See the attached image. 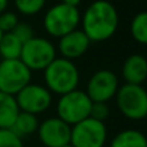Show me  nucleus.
<instances>
[{
	"mask_svg": "<svg viewBox=\"0 0 147 147\" xmlns=\"http://www.w3.org/2000/svg\"><path fill=\"white\" fill-rule=\"evenodd\" d=\"M81 30L90 41L109 40L119 26V13L107 0H96L85 9L80 18Z\"/></svg>",
	"mask_w": 147,
	"mask_h": 147,
	"instance_id": "nucleus-1",
	"label": "nucleus"
},
{
	"mask_svg": "<svg viewBox=\"0 0 147 147\" xmlns=\"http://www.w3.org/2000/svg\"><path fill=\"white\" fill-rule=\"evenodd\" d=\"M44 80L51 93L62 96L74 89H78L80 74L71 59L56 57L53 62L44 70Z\"/></svg>",
	"mask_w": 147,
	"mask_h": 147,
	"instance_id": "nucleus-2",
	"label": "nucleus"
},
{
	"mask_svg": "<svg viewBox=\"0 0 147 147\" xmlns=\"http://www.w3.org/2000/svg\"><path fill=\"white\" fill-rule=\"evenodd\" d=\"M116 103L120 112L129 120L147 117V90L138 84H124L119 86Z\"/></svg>",
	"mask_w": 147,
	"mask_h": 147,
	"instance_id": "nucleus-3",
	"label": "nucleus"
},
{
	"mask_svg": "<svg viewBox=\"0 0 147 147\" xmlns=\"http://www.w3.org/2000/svg\"><path fill=\"white\" fill-rule=\"evenodd\" d=\"M80 18L78 8L59 3L47 10L44 16V28L51 36L62 38L78 28Z\"/></svg>",
	"mask_w": 147,
	"mask_h": 147,
	"instance_id": "nucleus-4",
	"label": "nucleus"
},
{
	"mask_svg": "<svg viewBox=\"0 0 147 147\" xmlns=\"http://www.w3.org/2000/svg\"><path fill=\"white\" fill-rule=\"evenodd\" d=\"M90 106L92 99L88 97V94L83 90L74 89L69 93L59 96L57 102V114L59 119L72 127L81 120L89 117Z\"/></svg>",
	"mask_w": 147,
	"mask_h": 147,
	"instance_id": "nucleus-5",
	"label": "nucleus"
},
{
	"mask_svg": "<svg viewBox=\"0 0 147 147\" xmlns=\"http://www.w3.org/2000/svg\"><path fill=\"white\" fill-rule=\"evenodd\" d=\"M56 58V47L45 38L30 39L22 45L20 59L32 71L45 70Z\"/></svg>",
	"mask_w": 147,
	"mask_h": 147,
	"instance_id": "nucleus-6",
	"label": "nucleus"
},
{
	"mask_svg": "<svg viewBox=\"0 0 147 147\" xmlns=\"http://www.w3.org/2000/svg\"><path fill=\"white\" fill-rule=\"evenodd\" d=\"M106 140L107 129L105 123L93 117H86L71 127L70 145L72 147H103Z\"/></svg>",
	"mask_w": 147,
	"mask_h": 147,
	"instance_id": "nucleus-7",
	"label": "nucleus"
},
{
	"mask_svg": "<svg viewBox=\"0 0 147 147\" xmlns=\"http://www.w3.org/2000/svg\"><path fill=\"white\" fill-rule=\"evenodd\" d=\"M30 83L31 70L20 58L0 62V92L16 96Z\"/></svg>",
	"mask_w": 147,
	"mask_h": 147,
	"instance_id": "nucleus-8",
	"label": "nucleus"
},
{
	"mask_svg": "<svg viewBox=\"0 0 147 147\" xmlns=\"http://www.w3.org/2000/svg\"><path fill=\"white\" fill-rule=\"evenodd\" d=\"M16 101L21 111L38 115L47 111L52 105V93L47 86L39 84H27L16 94Z\"/></svg>",
	"mask_w": 147,
	"mask_h": 147,
	"instance_id": "nucleus-9",
	"label": "nucleus"
},
{
	"mask_svg": "<svg viewBox=\"0 0 147 147\" xmlns=\"http://www.w3.org/2000/svg\"><path fill=\"white\" fill-rule=\"evenodd\" d=\"M119 80L111 70H98L92 75L86 84L88 97L92 102H109L117 93Z\"/></svg>",
	"mask_w": 147,
	"mask_h": 147,
	"instance_id": "nucleus-10",
	"label": "nucleus"
},
{
	"mask_svg": "<svg viewBox=\"0 0 147 147\" xmlns=\"http://www.w3.org/2000/svg\"><path fill=\"white\" fill-rule=\"evenodd\" d=\"M38 134L45 147H63L70 145L71 125L58 116L49 117L39 124Z\"/></svg>",
	"mask_w": 147,
	"mask_h": 147,
	"instance_id": "nucleus-11",
	"label": "nucleus"
},
{
	"mask_svg": "<svg viewBox=\"0 0 147 147\" xmlns=\"http://www.w3.org/2000/svg\"><path fill=\"white\" fill-rule=\"evenodd\" d=\"M92 41L88 39V36L83 32V30H76L63 35L59 38L58 51L62 54L63 58L67 59H76L79 57L84 56L86 51L89 49Z\"/></svg>",
	"mask_w": 147,
	"mask_h": 147,
	"instance_id": "nucleus-12",
	"label": "nucleus"
},
{
	"mask_svg": "<svg viewBox=\"0 0 147 147\" xmlns=\"http://www.w3.org/2000/svg\"><path fill=\"white\" fill-rule=\"evenodd\" d=\"M123 76L128 84H141L147 79V59L141 54H132L124 61Z\"/></svg>",
	"mask_w": 147,
	"mask_h": 147,
	"instance_id": "nucleus-13",
	"label": "nucleus"
},
{
	"mask_svg": "<svg viewBox=\"0 0 147 147\" xmlns=\"http://www.w3.org/2000/svg\"><path fill=\"white\" fill-rule=\"evenodd\" d=\"M20 111L16 97L0 92V129L12 128Z\"/></svg>",
	"mask_w": 147,
	"mask_h": 147,
	"instance_id": "nucleus-14",
	"label": "nucleus"
},
{
	"mask_svg": "<svg viewBox=\"0 0 147 147\" xmlns=\"http://www.w3.org/2000/svg\"><path fill=\"white\" fill-rule=\"evenodd\" d=\"M110 147H147V138L137 129H125L112 138Z\"/></svg>",
	"mask_w": 147,
	"mask_h": 147,
	"instance_id": "nucleus-15",
	"label": "nucleus"
},
{
	"mask_svg": "<svg viewBox=\"0 0 147 147\" xmlns=\"http://www.w3.org/2000/svg\"><path fill=\"white\" fill-rule=\"evenodd\" d=\"M39 120L36 117V115L30 114V112L20 111V114L17 115L14 123H13L10 129L21 138H25L27 136H31L32 133L38 132L39 128Z\"/></svg>",
	"mask_w": 147,
	"mask_h": 147,
	"instance_id": "nucleus-16",
	"label": "nucleus"
},
{
	"mask_svg": "<svg viewBox=\"0 0 147 147\" xmlns=\"http://www.w3.org/2000/svg\"><path fill=\"white\" fill-rule=\"evenodd\" d=\"M23 44L12 32L3 34L0 39V56L3 59H18Z\"/></svg>",
	"mask_w": 147,
	"mask_h": 147,
	"instance_id": "nucleus-17",
	"label": "nucleus"
},
{
	"mask_svg": "<svg viewBox=\"0 0 147 147\" xmlns=\"http://www.w3.org/2000/svg\"><path fill=\"white\" fill-rule=\"evenodd\" d=\"M130 34L137 43L147 45V10L134 16L130 23Z\"/></svg>",
	"mask_w": 147,
	"mask_h": 147,
	"instance_id": "nucleus-18",
	"label": "nucleus"
},
{
	"mask_svg": "<svg viewBox=\"0 0 147 147\" xmlns=\"http://www.w3.org/2000/svg\"><path fill=\"white\" fill-rule=\"evenodd\" d=\"M45 1L47 0H14V4L20 13L25 16H34L43 9Z\"/></svg>",
	"mask_w": 147,
	"mask_h": 147,
	"instance_id": "nucleus-19",
	"label": "nucleus"
},
{
	"mask_svg": "<svg viewBox=\"0 0 147 147\" xmlns=\"http://www.w3.org/2000/svg\"><path fill=\"white\" fill-rule=\"evenodd\" d=\"M0 147H23L22 138L18 137L10 128L0 129Z\"/></svg>",
	"mask_w": 147,
	"mask_h": 147,
	"instance_id": "nucleus-20",
	"label": "nucleus"
},
{
	"mask_svg": "<svg viewBox=\"0 0 147 147\" xmlns=\"http://www.w3.org/2000/svg\"><path fill=\"white\" fill-rule=\"evenodd\" d=\"M18 22H20V21H18V17L16 13L8 12V10L0 13V30L4 34L12 32L13 28L18 25Z\"/></svg>",
	"mask_w": 147,
	"mask_h": 147,
	"instance_id": "nucleus-21",
	"label": "nucleus"
},
{
	"mask_svg": "<svg viewBox=\"0 0 147 147\" xmlns=\"http://www.w3.org/2000/svg\"><path fill=\"white\" fill-rule=\"evenodd\" d=\"M110 115V107L107 102H92L89 117H93L99 121H105Z\"/></svg>",
	"mask_w": 147,
	"mask_h": 147,
	"instance_id": "nucleus-22",
	"label": "nucleus"
},
{
	"mask_svg": "<svg viewBox=\"0 0 147 147\" xmlns=\"http://www.w3.org/2000/svg\"><path fill=\"white\" fill-rule=\"evenodd\" d=\"M12 34L21 41L22 44H25L26 41H28L30 39L34 38V30L30 25L27 23H21L18 22V25L13 28Z\"/></svg>",
	"mask_w": 147,
	"mask_h": 147,
	"instance_id": "nucleus-23",
	"label": "nucleus"
},
{
	"mask_svg": "<svg viewBox=\"0 0 147 147\" xmlns=\"http://www.w3.org/2000/svg\"><path fill=\"white\" fill-rule=\"evenodd\" d=\"M62 3H63V4H66V5H70V7L78 8L79 5H80L81 0H62Z\"/></svg>",
	"mask_w": 147,
	"mask_h": 147,
	"instance_id": "nucleus-24",
	"label": "nucleus"
},
{
	"mask_svg": "<svg viewBox=\"0 0 147 147\" xmlns=\"http://www.w3.org/2000/svg\"><path fill=\"white\" fill-rule=\"evenodd\" d=\"M8 1L9 0H0V13L5 12L8 8Z\"/></svg>",
	"mask_w": 147,
	"mask_h": 147,
	"instance_id": "nucleus-25",
	"label": "nucleus"
},
{
	"mask_svg": "<svg viewBox=\"0 0 147 147\" xmlns=\"http://www.w3.org/2000/svg\"><path fill=\"white\" fill-rule=\"evenodd\" d=\"M3 34H4V32H3V31H1V30H0V39H1V36H3Z\"/></svg>",
	"mask_w": 147,
	"mask_h": 147,
	"instance_id": "nucleus-26",
	"label": "nucleus"
},
{
	"mask_svg": "<svg viewBox=\"0 0 147 147\" xmlns=\"http://www.w3.org/2000/svg\"><path fill=\"white\" fill-rule=\"evenodd\" d=\"M63 147H72L71 145H67V146H63Z\"/></svg>",
	"mask_w": 147,
	"mask_h": 147,
	"instance_id": "nucleus-27",
	"label": "nucleus"
}]
</instances>
